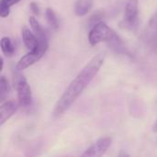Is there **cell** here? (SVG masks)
I'll use <instances>...</instances> for the list:
<instances>
[{"mask_svg":"<svg viewBox=\"0 0 157 157\" xmlns=\"http://www.w3.org/2000/svg\"><path fill=\"white\" fill-rule=\"evenodd\" d=\"M120 157H131L127 153H125L124 151H121V153H120V155H119Z\"/></svg>","mask_w":157,"mask_h":157,"instance_id":"17","label":"cell"},{"mask_svg":"<svg viewBox=\"0 0 157 157\" xmlns=\"http://www.w3.org/2000/svg\"><path fill=\"white\" fill-rule=\"evenodd\" d=\"M105 57V52H100L97 54L79 72V74L70 83L66 90L57 101L53 109L54 118L61 117L75 102V100L79 98V96L84 92V90L87 87V86L99 72L101 66L104 63Z\"/></svg>","mask_w":157,"mask_h":157,"instance_id":"1","label":"cell"},{"mask_svg":"<svg viewBox=\"0 0 157 157\" xmlns=\"http://www.w3.org/2000/svg\"><path fill=\"white\" fill-rule=\"evenodd\" d=\"M19 104L14 100H8L3 103L0 107V125H4L17 110Z\"/></svg>","mask_w":157,"mask_h":157,"instance_id":"7","label":"cell"},{"mask_svg":"<svg viewBox=\"0 0 157 157\" xmlns=\"http://www.w3.org/2000/svg\"><path fill=\"white\" fill-rule=\"evenodd\" d=\"M9 90H10V87H9L8 81L4 75H2L0 78V98H1V101H3L4 98L7 96V94L9 93Z\"/></svg>","mask_w":157,"mask_h":157,"instance_id":"13","label":"cell"},{"mask_svg":"<svg viewBox=\"0 0 157 157\" xmlns=\"http://www.w3.org/2000/svg\"><path fill=\"white\" fill-rule=\"evenodd\" d=\"M93 6V0H77L75 3V13L78 17L85 16L87 14Z\"/></svg>","mask_w":157,"mask_h":157,"instance_id":"9","label":"cell"},{"mask_svg":"<svg viewBox=\"0 0 157 157\" xmlns=\"http://www.w3.org/2000/svg\"><path fill=\"white\" fill-rule=\"evenodd\" d=\"M29 7H30L31 11H32L34 14H36V15H39V14H40V8H39L38 5H37L35 2H31L30 5H29Z\"/></svg>","mask_w":157,"mask_h":157,"instance_id":"15","label":"cell"},{"mask_svg":"<svg viewBox=\"0 0 157 157\" xmlns=\"http://www.w3.org/2000/svg\"><path fill=\"white\" fill-rule=\"evenodd\" d=\"M22 39L25 46L29 52L35 51L40 47V40L36 37V35L31 32L27 27H23L22 29Z\"/></svg>","mask_w":157,"mask_h":157,"instance_id":"8","label":"cell"},{"mask_svg":"<svg viewBox=\"0 0 157 157\" xmlns=\"http://www.w3.org/2000/svg\"><path fill=\"white\" fill-rule=\"evenodd\" d=\"M110 137H103L91 145L80 157H102L111 145Z\"/></svg>","mask_w":157,"mask_h":157,"instance_id":"5","label":"cell"},{"mask_svg":"<svg viewBox=\"0 0 157 157\" xmlns=\"http://www.w3.org/2000/svg\"><path fill=\"white\" fill-rule=\"evenodd\" d=\"M16 89L19 106H22L24 108L29 107L32 103V92L30 86L24 76L20 75L17 79Z\"/></svg>","mask_w":157,"mask_h":157,"instance_id":"4","label":"cell"},{"mask_svg":"<svg viewBox=\"0 0 157 157\" xmlns=\"http://www.w3.org/2000/svg\"><path fill=\"white\" fill-rule=\"evenodd\" d=\"M46 17H47V20H48L50 26L53 29H57L58 27H59L58 19H57V17H56L55 13L53 12V10L51 7H48L46 9Z\"/></svg>","mask_w":157,"mask_h":157,"instance_id":"12","label":"cell"},{"mask_svg":"<svg viewBox=\"0 0 157 157\" xmlns=\"http://www.w3.org/2000/svg\"><path fill=\"white\" fill-rule=\"evenodd\" d=\"M88 40L92 46H95L102 41H107L110 43L112 47L116 48L122 45L120 37L104 22H98L94 25L89 32Z\"/></svg>","mask_w":157,"mask_h":157,"instance_id":"2","label":"cell"},{"mask_svg":"<svg viewBox=\"0 0 157 157\" xmlns=\"http://www.w3.org/2000/svg\"><path fill=\"white\" fill-rule=\"evenodd\" d=\"M0 46L2 52L6 57H11L15 52V47L11 41V40L7 37H3L0 41Z\"/></svg>","mask_w":157,"mask_h":157,"instance_id":"11","label":"cell"},{"mask_svg":"<svg viewBox=\"0 0 157 157\" xmlns=\"http://www.w3.org/2000/svg\"><path fill=\"white\" fill-rule=\"evenodd\" d=\"M9 12H10V6H7L4 1L1 0V2H0V17H6L9 15Z\"/></svg>","mask_w":157,"mask_h":157,"instance_id":"14","label":"cell"},{"mask_svg":"<svg viewBox=\"0 0 157 157\" xmlns=\"http://www.w3.org/2000/svg\"><path fill=\"white\" fill-rule=\"evenodd\" d=\"M48 47H49L48 40H40V47L37 50L29 52L27 54H25L22 58H20V60L17 63V69L21 71L27 69L28 67L37 63L45 54Z\"/></svg>","mask_w":157,"mask_h":157,"instance_id":"3","label":"cell"},{"mask_svg":"<svg viewBox=\"0 0 157 157\" xmlns=\"http://www.w3.org/2000/svg\"><path fill=\"white\" fill-rule=\"evenodd\" d=\"M2 1H4L7 6H11L12 5H15V4H17L19 0H2Z\"/></svg>","mask_w":157,"mask_h":157,"instance_id":"16","label":"cell"},{"mask_svg":"<svg viewBox=\"0 0 157 157\" xmlns=\"http://www.w3.org/2000/svg\"><path fill=\"white\" fill-rule=\"evenodd\" d=\"M29 21L30 27L33 29V32L36 35V37L38 38V40H48L47 34H46L45 30L43 29V28L41 27V25L39 23V21L34 17H30Z\"/></svg>","mask_w":157,"mask_h":157,"instance_id":"10","label":"cell"},{"mask_svg":"<svg viewBox=\"0 0 157 157\" xmlns=\"http://www.w3.org/2000/svg\"><path fill=\"white\" fill-rule=\"evenodd\" d=\"M139 0H128L125 8L124 22L127 26L133 28L138 24Z\"/></svg>","mask_w":157,"mask_h":157,"instance_id":"6","label":"cell"},{"mask_svg":"<svg viewBox=\"0 0 157 157\" xmlns=\"http://www.w3.org/2000/svg\"><path fill=\"white\" fill-rule=\"evenodd\" d=\"M154 131H155V132H157V121L155 122V124L154 125Z\"/></svg>","mask_w":157,"mask_h":157,"instance_id":"18","label":"cell"}]
</instances>
